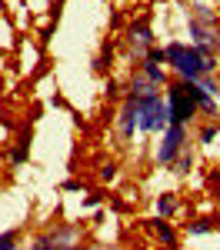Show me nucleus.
Masks as SVG:
<instances>
[{"label": "nucleus", "instance_id": "f257e3e1", "mask_svg": "<svg viewBox=\"0 0 220 250\" xmlns=\"http://www.w3.org/2000/svg\"><path fill=\"white\" fill-rule=\"evenodd\" d=\"M163 57H167V63L180 74V80H203L207 74H214V67H217V54L187 47V43H170V47H163Z\"/></svg>", "mask_w": 220, "mask_h": 250}, {"label": "nucleus", "instance_id": "f03ea898", "mask_svg": "<svg viewBox=\"0 0 220 250\" xmlns=\"http://www.w3.org/2000/svg\"><path fill=\"white\" fill-rule=\"evenodd\" d=\"M167 114H170V124H190V117L197 114V104L187 90V80H177L167 87Z\"/></svg>", "mask_w": 220, "mask_h": 250}, {"label": "nucleus", "instance_id": "7ed1b4c3", "mask_svg": "<svg viewBox=\"0 0 220 250\" xmlns=\"http://www.w3.org/2000/svg\"><path fill=\"white\" fill-rule=\"evenodd\" d=\"M190 37H194L197 50H210L214 54L220 47V30H217V23H214L207 7H197V17L190 20Z\"/></svg>", "mask_w": 220, "mask_h": 250}, {"label": "nucleus", "instance_id": "20e7f679", "mask_svg": "<svg viewBox=\"0 0 220 250\" xmlns=\"http://www.w3.org/2000/svg\"><path fill=\"white\" fill-rule=\"evenodd\" d=\"M140 120L137 127L143 130V134H157V130H167L170 127V114H167V104L157 97H147V100H140Z\"/></svg>", "mask_w": 220, "mask_h": 250}, {"label": "nucleus", "instance_id": "39448f33", "mask_svg": "<svg viewBox=\"0 0 220 250\" xmlns=\"http://www.w3.org/2000/svg\"><path fill=\"white\" fill-rule=\"evenodd\" d=\"M183 144H187V127H183V124H170V127L163 130V140H160V147H157V164L170 167V164L183 154Z\"/></svg>", "mask_w": 220, "mask_h": 250}, {"label": "nucleus", "instance_id": "423d86ee", "mask_svg": "<svg viewBox=\"0 0 220 250\" xmlns=\"http://www.w3.org/2000/svg\"><path fill=\"white\" fill-rule=\"evenodd\" d=\"M150 43H154V34H150V27H147V20H137L134 27H130V47L143 54V50H150Z\"/></svg>", "mask_w": 220, "mask_h": 250}, {"label": "nucleus", "instance_id": "0eeeda50", "mask_svg": "<svg viewBox=\"0 0 220 250\" xmlns=\"http://www.w3.org/2000/svg\"><path fill=\"white\" fill-rule=\"evenodd\" d=\"M137 120H140V107L134 104V100H127V104H123V110H120V130H123V137L134 134Z\"/></svg>", "mask_w": 220, "mask_h": 250}, {"label": "nucleus", "instance_id": "6e6552de", "mask_svg": "<svg viewBox=\"0 0 220 250\" xmlns=\"http://www.w3.org/2000/svg\"><path fill=\"white\" fill-rule=\"evenodd\" d=\"M150 227L157 230V237L163 240V247H177V237H174V227L163 220V217H157V220H150Z\"/></svg>", "mask_w": 220, "mask_h": 250}, {"label": "nucleus", "instance_id": "1a4fd4ad", "mask_svg": "<svg viewBox=\"0 0 220 250\" xmlns=\"http://www.w3.org/2000/svg\"><path fill=\"white\" fill-rule=\"evenodd\" d=\"M217 224H220L217 217H197L194 224H187V233H210Z\"/></svg>", "mask_w": 220, "mask_h": 250}, {"label": "nucleus", "instance_id": "9d476101", "mask_svg": "<svg viewBox=\"0 0 220 250\" xmlns=\"http://www.w3.org/2000/svg\"><path fill=\"white\" fill-rule=\"evenodd\" d=\"M174 210H177V200H174V193H160V197H157V213L163 217V220H167V217H170Z\"/></svg>", "mask_w": 220, "mask_h": 250}, {"label": "nucleus", "instance_id": "9b49d317", "mask_svg": "<svg viewBox=\"0 0 220 250\" xmlns=\"http://www.w3.org/2000/svg\"><path fill=\"white\" fill-rule=\"evenodd\" d=\"M143 77L160 87V83L167 80V74H163V67H160V63H147V60H143Z\"/></svg>", "mask_w": 220, "mask_h": 250}, {"label": "nucleus", "instance_id": "f8f14e48", "mask_svg": "<svg viewBox=\"0 0 220 250\" xmlns=\"http://www.w3.org/2000/svg\"><path fill=\"white\" fill-rule=\"evenodd\" d=\"M170 167H174V173H187L190 167H194V160H190V154H180L177 160L170 164Z\"/></svg>", "mask_w": 220, "mask_h": 250}, {"label": "nucleus", "instance_id": "ddd939ff", "mask_svg": "<svg viewBox=\"0 0 220 250\" xmlns=\"http://www.w3.org/2000/svg\"><path fill=\"white\" fill-rule=\"evenodd\" d=\"M14 247H17V233L14 230L0 233V250H14Z\"/></svg>", "mask_w": 220, "mask_h": 250}, {"label": "nucleus", "instance_id": "4468645a", "mask_svg": "<svg viewBox=\"0 0 220 250\" xmlns=\"http://www.w3.org/2000/svg\"><path fill=\"white\" fill-rule=\"evenodd\" d=\"M147 63H160V67H163V63H167L163 50H160V47H150V50H147Z\"/></svg>", "mask_w": 220, "mask_h": 250}, {"label": "nucleus", "instance_id": "2eb2a0df", "mask_svg": "<svg viewBox=\"0 0 220 250\" xmlns=\"http://www.w3.org/2000/svg\"><path fill=\"white\" fill-rule=\"evenodd\" d=\"M23 160H27V137H20L17 150H14V164H23Z\"/></svg>", "mask_w": 220, "mask_h": 250}, {"label": "nucleus", "instance_id": "dca6fc26", "mask_svg": "<svg viewBox=\"0 0 220 250\" xmlns=\"http://www.w3.org/2000/svg\"><path fill=\"white\" fill-rule=\"evenodd\" d=\"M214 140H217V127H214V124H207V127L200 130V144H214Z\"/></svg>", "mask_w": 220, "mask_h": 250}, {"label": "nucleus", "instance_id": "f3484780", "mask_svg": "<svg viewBox=\"0 0 220 250\" xmlns=\"http://www.w3.org/2000/svg\"><path fill=\"white\" fill-rule=\"evenodd\" d=\"M114 177H117V167H114V164H103V167H100V180H107V184H110Z\"/></svg>", "mask_w": 220, "mask_h": 250}, {"label": "nucleus", "instance_id": "a211bd4d", "mask_svg": "<svg viewBox=\"0 0 220 250\" xmlns=\"http://www.w3.org/2000/svg\"><path fill=\"white\" fill-rule=\"evenodd\" d=\"M34 250H57V244H54V237H40L34 244Z\"/></svg>", "mask_w": 220, "mask_h": 250}, {"label": "nucleus", "instance_id": "6ab92c4d", "mask_svg": "<svg viewBox=\"0 0 220 250\" xmlns=\"http://www.w3.org/2000/svg\"><path fill=\"white\" fill-rule=\"evenodd\" d=\"M87 250H100V247H87Z\"/></svg>", "mask_w": 220, "mask_h": 250}, {"label": "nucleus", "instance_id": "aec40b11", "mask_svg": "<svg viewBox=\"0 0 220 250\" xmlns=\"http://www.w3.org/2000/svg\"><path fill=\"white\" fill-rule=\"evenodd\" d=\"M217 184H220V177H217Z\"/></svg>", "mask_w": 220, "mask_h": 250}, {"label": "nucleus", "instance_id": "412c9836", "mask_svg": "<svg viewBox=\"0 0 220 250\" xmlns=\"http://www.w3.org/2000/svg\"><path fill=\"white\" fill-rule=\"evenodd\" d=\"M14 250H17V247H14Z\"/></svg>", "mask_w": 220, "mask_h": 250}]
</instances>
